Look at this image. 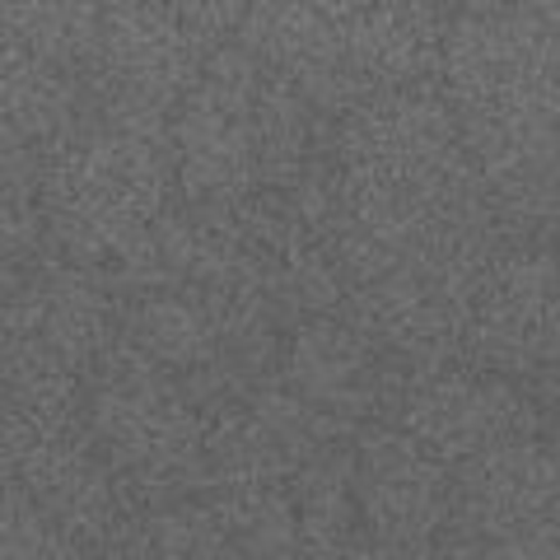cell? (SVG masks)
<instances>
[{
  "instance_id": "6da1fadb",
  "label": "cell",
  "mask_w": 560,
  "mask_h": 560,
  "mask_svg": "<svg viewBox=\"0 0 560 560\" xmlns=\"http://www.w3.org/2000/svg\"><path fill=\"white\" fill-rule=\"evenodd\" d=\"M434 84L510 238L547 243L556 220L560 10H453Z\"/></svg>"
},
{
  "instance_id": "7a4b0ae2",
  "label": "cell",
  "mask_w": 560,
  "mask_h": 560,
  "mask_svg": "<svg viewBox=\"0 0 560 560\" xmlns=\"http://www.w3.org/2000/svg\"><path fill=\"white\" fill-rule=\"evenodd\" d=\"M337 224L383 248H510L495 201L471 168L440 84L374 94L331 127Z\"/></svg>"
},
{
  "instance_id": "3957f363",
  "label": "cell",
  "mask_w": 560,
  "mask_h": 560,
  "mask_svg": "<svg viewBox=\"0 0 560 560\" xmlns=\"http://www.w3.org/2000/svg\"><path fill=\"white\" fill-rule=\"evenodd\" d=\"M168 145L178 201L230 210L257 191H285L318 168L331 145V121L238 43H224L173 108Z\"/></svg>"
},
{
  "instance_id": "277c9868",
  "label": "cell",
  "mask_w": 560,
  "mask_h": 560,
  "mask_svg": "<svg viewBox=\"0 0 560 560\" xmlns=\"http://www.w3.org/2000/svg\"><path fill=\"white\" fill-rule=\"evenodd\" d=\"M444 28L440 5H243L234 43L337 127L374 94L434 84Z\"/></svg>"
},
{
  "instance_id": "5b68a950",
  "label": "cell",
  "mask_w": 560,
  "mask_h": 560,
  "mask_svg": "<svg viewBox=\"0 0 560 560\" xmlns=\"http://www.w3.org/2000/svg\"><path fill=\"white\" fill-rule=\"evenodd\" d=\"M178 201L168 121L90 108L84 127L47 154L38 187L43 253L117 276Z\"/></svg>"
},
{
  "instance_id": "8992f818",
  "label": "cell",
  "mask_w": 560,
  "mask_h": 560,
  "mask_svg": "<svg viewBox=\"0 0 560 560\" xmlns=\"http://www.w3.org/2000/svg\"><path fill=\"white\" fill-rule=\"evenodd\" d=\"M80 430L121 486L131 514L201 495L206 411L183 378L113 346L80 393Z\"/></svg>"
},
{
  "instance_id": "52a82bcc",
  "label": "cell",
  "mask_w": 560,
  "mask_h": 560,
  "mask_svg": "<svg viewBox=\"0 0 560 560\" xmlns=\"http://www.w3.org/2000/svg\"><path fill=\"white\" fill-rule=\"evenodd\" d=\"M243 5H98L84 98L98 113L168 121L210 51L234 43Z\"/></svg>"
},
{
  "instance_id": "ba28073f",
  "label": "cell",
  "mask_w": 560,
  "mask_h": 560,
  "mask_svg": "<svg viewBox=\"0 0 560 560\" xmlns=\"http://www.w3.org/2000/svg\"><path fill=\"white\" fill-rule=\"evenodd\" d=\"M560 360V304L551 243H510L486 267L471 294L458 360L495 378H510L541 411L551 407Z\"/></svg>"
},
{
  "instance_id": "9c48e42d",
  "label": "cell",
  "mask_w": 560,
  "mask_h": 560,
  "mask_svg": "<svg viewBox=\"0 0 560 560\" xmlns=\"http://www.w3.org/2000/svg\"><path fill=\"white\" fill-rule=\"evenodd\" d=\"M388 420L440 458L448 471L495 448L547 434V411L510 378H495L471 364H440V370L401 378Z\"/></svg>"
},
{
  "instance_id": "30bf717a",
  "label": "cell",
  "mask_w": 560,
  "mask_h": 560,
  "mask_svg": "<svg viewBox=\"0 0 560 560\" xmlns=\"http://www.w3.org/2000/svg\"><path fill=\"white\" fill-rule=\"evenodd\" d=\"M350 500L364 541L434 551L448 528L453 477L393 420H374L350 434Z\"/></svg>"
},
{
  "instance_id": "8fae6325",
  "label": "cell",
  "mask_w": 560,
  "mask_h": 560,
  "mask_svg": "<svg viewBox=\"0 0 560 560\" xmlns=\"http://www.w3.org/2000/svg\"><path fill=\"white\" fill-rule=\"evenodd\" d=\"M276 383L337 430L355 434L360 425L388 420L401 374L341 313H318L285 327L276 350Z\"/></svg>"
},
{
  "instance_id": "7c38bea8",
  "label": "cell",
  "mask_w": 560,
  "mask_h": 560,
  "mask_svg": "<svg viewBox=\"0 0 560 560\" xmlns=\"http://www.w3.org/2000/svg\"><path fill=\"white\" fill-rule=\"evenodd\" d=\"M448 528L440 547H490L556 528V448L551 440H523L448 471Z\"/></svg>"
},
{
  "instance_id": "4fadbf2b",
  "label": "cell",
  "mask_w": 560,
  "mask_h": 560,
  "mask_svg": "<svg viewBox=\"0 0 560 560\" xmlns=\"http://www.w3.org/2000/svg\"><path fill=\"white\" fill-rule=\"evenodd\" d=\"M10 490L38 510L51 528L66 533L84 551H103L117 533H127L131 504L103 467L84 430H38L20 463Z\"/></svg>"
},
{
  "instance_id": "5bb4252c",
  "label": "cell",
  "mask_w": 560,
  "mask_h": 560,
  "mask_svg": "<svg viewBox=\"0 0 560 560\" xmlns=\"http://www.w3.org/2000/svg\"><path fill=\"white\" fill-rule=\"evenodd\" d=\"M24 318L80 378L121 341V294L108 276L38 257L20 290Z\"/></svg>"
},
{
  "instance_id": "9a60e30c",
  "label": "cell",
  "mask_w": 560,
  "mask_h": 560,
  "mask_svg": "<svg viewBox=\"0 0 560 560\" xmlns=\"http://www.w3.org/2000/svg\"><path fill=\"white\" fill-rule=\"evenodd\" d=\"M84 378L24 318L20 294L0 308V407L33 430H80Z\"/></svg>"
},
{
  "instance_id": "2e32d148",
  "label": "cell",
  "mask_w": 560,
  "mask_h": 560,
  "mask_svg": "<svg viewBox=\"0 0 560 560\" xmlns=\"http://www.w3.org/2000/svg\"><path fill=\"white\" fill-rule=\"evenodd\" d=\"M84 117H90V98L80 84L38 61L24 43H14L0 28V121L33 140L47 160L84 127Z\"/></svg>"
},
{
  "instance_id": "e0dca14e",
  "label": "cell",
  "mask_w": 560,
  "mask_h": 560,
  "mask_svg": "<svg viewBox=\"0 0 560 560\" xmlns=\"http://www.w3.org/2000/svg\"><path fill=\"white\" fill-rule=\"evenodd\" d=\"M294 495V560H341L360 547V518L350 500V440L331 444L290 477Z\"/></svg>"
},
{
  "instance_id": "ac0fdd59",
  "label": "cell",
  "mask_w": 560,
  "mask_h": 560,
  "mask_svg": "<svg viewBox=\"0 0 560 560\" xmlns=\"http://www.w3.org/2000/svg\"><path fill=\"white\" fill-rule=\"evenodd\" d=\"M220 537L243 560H294V495L290 481L210 486L197 495Z\"/></svg>"
},
{
  "instance_id": "d6986e66",
  "label": "cell",
  "mask_w": 560,
  "mask_h": 560,
  "mask_svg": "<svg viewBox=\"0 0 560 560\" xmlns=\"http://www.w3.org/2000/svg\"><path fill=\"white\" fill-rule=\"evenodd\" d=\"M0 28L84 90L98 43V5H0Z\"/></svg>"
},
{
  "instance_id": "ffe728a7",
  "label": "cell",
  "mask_w": 560,
  "mask_h": 560,
  "mask_svg": "<svg viewBox=\"0 0 560 560\" xmlns=\"http://www.w3.org/2000/svg\"><path fill=\"white\" fill-rule=\"evenodd\" d=\"M131 533L150 551V560H243L220 537L215 518L206 514V504L197 495L131 514Z\"/></svg>"
},
{
  "instance_id": "44dd1931",
  "label": "cell",
  "mask_w": 560,
  "mask_h": 560,
  "mask_svg": "<svg viewBox=\"0 0 560 560\" xmlns=\"http://www.w3.org/2000/svg\"><path fill=\"white\" fill-rule=\"evenodd\" d=\"M0 560H94L33 510L20 490H0Z\"/></svg>"
},
{
  "instance_id": "7402d4cb",
  "label": "cell",
  "mask_w": 560,
  "mask_h": 560,
  "mask_svg": "<svg viewBox=\"0 0 560 560\" xmlns=\"http://www.w3.org/2000/svg\"><path fill=\"white\" fill-rule=\"evenodd\" d=\"M43 150L24 140L14 127L0 121V201L14 206H38V187H43Z\"/></svg>"
},
{
  "instance_id": "603a6c76",
  "label": "cell",
  "mask_w": 560,
  "mask_h": 560,
  "mask_svg": "<svg viewBox=\"0 0 560 560\" xmlns=\"http://www.w3.org/2000/svg\"><path fill=\"white\" fill-rule=\"evenodd\" d=\"M43 257V220L38 206L0 201V261L5 267H28Z\"/></svg>"
},
{
  "instance_id": "cb8c5ba5",
  "label": "cell",
  "mask_w": 560,
  "mask_h": 560,
  "mask_svg": "<svg viewBox=\"0 0 560 560\" xmlns=\"http://www.w3.org/2000/svg\"><path fill=\"white\" fill-rule=\"evenodd\" d=\"M33 434L38 430H33L28 420L10 416L5 407H0V490H10L14 477H20V463H24V453L33 444Z\"/></svg>"
},
{
  "instance_id": "d4e9b609",
  "label": "cell",
  "mask_w": 560,
  "mask_h": 560,
  "mask_svg": "<svg viewBox=\"0 0 560 560\" xmlns=\"http://www.w3.org/2000/svg\"><path fill=\"white\" fill-rule=\"evenodd\" d=\"M94 560H150V551L140 547V537L131 533V523H127V533H117L108 547L94 551Z\"/></svg>"
},
{
  "instance_id": "484cf974",
  "label": "cell",
  "mask_w": 560,
  "mask_h": 560,
  "mask_svg": "<svg viewBox=\"0 0 560 560\" xmlns=\"http://www.w3.org/2000/svg\"><path fill=\"white\" fill-rule=\"evenodd\" d=\"M341 560H440L434 551H397V547H374V541H360L355 551H346Z\"/></svg>"
}]
</instances>
